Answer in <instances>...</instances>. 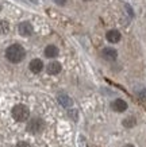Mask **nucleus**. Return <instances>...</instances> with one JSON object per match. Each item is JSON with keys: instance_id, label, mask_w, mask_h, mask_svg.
I'll return each mask as SVG.
<instances>
[{"instance_id": "nucleus-1", "label": "nucleus", "mask_w": 146, "mask_h": 147, "mask_svg": "<svg viewBox=\"0 0 146 147\" xmlns=\"http://www.w3.org/2000/svg\"><path fill=\"white\" fill-rule=\"evenodd\" d=\"M24 55H26V51H24V49H23L20 45H18V43L11 45L8 49L5 50V57H7V59H8L10 62H12V63L20 62L23 58H24Z\"/></svg>"}, {"instance_id": "nucleus-12", "label": "nucleus", "mask_w": 146, "mask_h": 147, "mask_svg": "<svg viewBox=\"0 0 146 147\" xmlns=\"http://www.w3.org/2000/svg\"><path fill=\"white\" fill-rule=\"evenodd\" d=\"M135 124H137V120H135V117H134V116L126 117V119L123 120V125L126 127V128H131V127H134Z\"/></svg>"}, {"instance_id": "nucleus-3", "label": "nucleus", "mask_w": 146, "mask_h": 147, "mask_svg": "<svg viewBox=\"0 0 146 147\" xmlns=\"http://www.w3.org/2000/svg\"><path fill=\"white\" fill-rule=\"evenodd\" d=\"M26 128L29 132H31V134H39L41 131H43L45 123L42 119H39V117H34V119H31V120L27 123Z\"/></svg>"}, {"instance_id": "nucleus-8", "label": "nucleus", "mask_w": 146, "mask_h": 147, "mask_svg": "<svg viewBox=\"0 0 146 147\" xmlns=\"http://www.w3.org/2000/svg\"><path fill=\"white\" fill-rule=\"evenodd\" d=\"M29 67H30V70L33 73H39L43 69V62L41 59H33L30 62V65H29Z\"/></svg>"}, {"instance_id": "nucleus-6", "label": "nucleus", "mask_w": 146, "mask_h": 147, "mask_svg": "<svg viewBox=\"0 0 146 147\" xmlns=\"http://www.w3.org/2000/svg\"><path fill=\"white\" fill-rule=\"evenodd\" d=\"M111 108H112L115 112H124L127 109V102L124 101V100H122V98H116V100L112 101Z\"/></svg>"}, {"instance_id": "nucleus-17", "label": "nucleus", "mask_w": 146, "mask_h": 147, "mask_svg": "<svg viewBox=\"0 0 146 147\" xmlns=\"http://www.w3.org/2000/svg\"><path fill=\"white\" fill-rule=\"evenodd\" d=\"M124 147H134V146H133V144H126Z\"/></svg>"}, {"instance_id": "nucleus-4", "label": "nucleus", "mask_w": 146, "mask_h": 147, "mask_svg": "<svg viewBox=\"0 0 146 147\" xmlns=\"http://www.w3.org/2000/svg\"><path fill=\"white\" fill-rule=\"evenodd\" d=\"M102 57L106 61H115L116 58H118V51L115 49H112V47H106L102 51Z\"/></svg>"}, {"instance_id": "nucleus-5", "label": "nucleus", "mask_w": 146, "mask_h": 147, "mask_svg": "<svg viewBox=\"0 0 146 147\" xmlns=\"http://www.w3.org/2000/svg\"><path fill=\"white\" fill-rule=\"evenodd\" d=\"M18 30H19V34L23 36H29L33 34V26H31V23L29 22H22L18 26Z\"/></svg>"}, {"instance_id": "nucleus-14", "label": "nucleus", "mask_w": 146, "mask_h": 147, "mask_svg": "<svg viewBox=\"0 0 146 147\" xmlns=\"http://www.w3.org/2000/svg\"><path fill=\"white\" fill-rule=\"evenodd\" d=\"M138 98L141 101H146V89H142L138 92Z\"/></svg>"}, {"instance_id": "nucleus-9", "label": "nucleus", "mask_w": 146, "mask_h": 147, "mask_svg": "<svg viewBox=\"0 0 146 147\" xmlns=\"http://www.w3.org/2000/svg\"><path fill=\"white\" fill-rule=\"evenodd\" d=\"M58 102L61 104L62 107H67V108H69V107H72L73 105V100H72L68 94H65V93H62V94H58Z\"/></svg>"}, {"instance_id": "nucleus-11", "label": "nucleus", "mask_w": 146, "mask_h": 147, "mask_svg": "<svg viewBox=\"0 0 146 147\" xmlns=\"http://www.w3.org/2000/svg\"><path fill=\"white\" fill-rule=\"evenodd\" d=\"M45 55L48 58H54L58 55V49L54 45H49L46 49H45Z\"/></svg>"}, {"instance_id": "nucleus-13", "label": "nucleus", "mask_w": 146, "mask_h": 147, "mask_svg": "<svg viewBox=\"0 0 146 147\" xmlns=\"http://www.w3.org/2000/svg\"><path fill=\"white\" fill-rule=\"evenodd\" d=\"M8 22H5V20H1L0 22V34H5V32L8 31Z\"/></svg>"}, {"instance_id": "nucleus-7", "label": "nucleus", "mask_w": 146, "mask_h": 147, "mask_svg": "<svg viewBox=\"0 0 146 147\" xmlns=\"http://www.w3.org/2000/svg\"><path fill=\"white\" fill-rule=\"evenodd\" d=\"M106 38L111 43H116V42L120 40V32L118 31V30H110V31L106 34Z\"/></svg>"}, {"instance_id": "nucleus-16", "label": "nucleus", "mask_w": 146, "mask_h": 147, "mask_svg": "<svg viewBox=\"0 0 146 147\" xmlns=\"http://www.w3.org/2000/svg\"><path fill=\"white\" fill-rule=\"evenodd\" d=\"M58 4H65V0H57Z\"/></svg>"}, {"instance_id": "nucleus-18", "label": "nucleus", "mask_w": 146, "mask_h": 147, "mask_svg": "<svg viewBox=\"0 0 146 147\" xmlns=\"http://www.w3.org/2000/svg\"><path fill=\"white\" fill-rule=\"evenodd\" d=\"M84 1H88V0H84Z\"/></svg>"}, {"instance_id": "nucleus-15", "label": "nucleus", "mask_w": 146, "mask_h": 147, "mask_svg": "<svg viewBox=\"0 0 146 147\" xmlns=\"http://www.w3.org/2000/svg\"><path fill=\"white\" fill-rule=\"evenodd\" d=\"M16 147H30V144L26 142H19L18 144H16Z\"/></svg>"}, {"instance_id": "nucleus-10", "label": "nucleus", "mask_w": 146, "mask_h": 147, "mask_svg": "<svg viewBox=\"0 0 146 147\" xmlns=\"http://www.w3.org/2000/svg\"><path fill=\"white\" fill-rule=\"evenodd\" d=\"M61 63L60 62H56V61H54V62H50L48 65V73L49 74H58V73H60V71H61Z\"/></svg>"}, {"instance_id": "nucleus-2", "label": "nucleus", "mask_w": 146, "mask_h": 147, "mask_svg": "<svg viewBox=\"0 0 146 147\" xmlns=\"http://www.w3.org/2000/svg\"><path fill=\"white\" fill-rule=\"evenodd\" d=\"M29 115H30V112H29V108L26 105H22V104H18V105H15L12 109V116L14 119L16 121H24L29 119Z\"/></svg>"}]
</instances>
